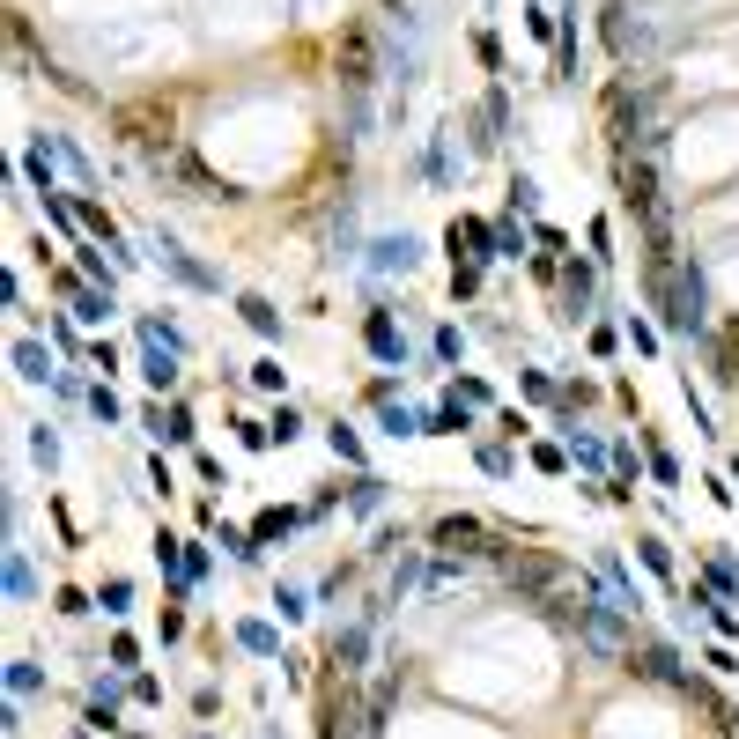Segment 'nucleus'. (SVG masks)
<instances>
[{"instance_id":"1","label":"nucleus","mask_w":739,"mask_h":739,"mask_svg":"<svg viewBox=\"0 0 739 739\" xmlns=\"http://www.w3.org/2000/svg\"><path fill=\"white\" fill-rule=\"evenodd\" d=\"M340 82H348V97H370V82H377V30L370 23L340 30Z\"/></svg>"},{"instance_id":"2","label":"nucleus","mask_w":739,"mask_h":739,"mask_svg":"<svg viewBox=\"0 0 739 739\" xmlns=\"http://www.w3.org/2000/svg\"><path fill=\"white\" fill-rule=\"evenodd\" d=\"M148 259H156V267H163L170 281H178V289H215V274H207L200 259L185 252L178 237H170V230H148Z\"/></svg>"},{"instance_id":"3","label":"nucleus","mask_w":739,"mask_h":739,"mask_svg":"<svg viewBox=\"0 0 739 739\" xmlns=\"http://www.w3.org/2000/svg\"><path fill=\"white\" fill-rule=\"evenodd\" d=\"M363 348H370L385 370H400V363H407V333H400V318H392V311H370V318H363Z\"/></svg>"},{"instance_id":"4","label":"nucleus","mask_w":739,"mask_h":739,"mask_svg":"<svg viewBox=\"0 0 739 739\" xmlns=\"http://www.w3.org/2000/svg\"><path fill=\"white\" fill-rule=\"evenodd\" d=\"M414 267H422V244H414L407 230L370 244V274H377V281H385V274H414Z\"/></svg>"},{"instance_id":"5","label":"nucleus","mask_w":739,"mask_h":739,"mask_svg":"<svg viewBox=\"0 0 739 739\" xmlns=\"http://www.w3.org/2000/svg\"><path fill=\"white\" fill-rule=\"evenodd\" d=\"M141 422H148V437H156V444H193V407H185L178 392H170V407H148Z\"/></svg>"},{"instance_id":"6","label":"nucleus","mask_w":739,"mask_h":739,"mask_svg":"<svg viewBox=\"0 0 739 739\" xmlns=\"http://www.w3.org/2000/svg\"><path fill=\"white\" fill-rule=\"evenodd\" d=\"M437 547H444V555H496V547H488V525H473V518H444Z\"/></svg>"},{"instance_id":"7","label":"nucleus","mask_w":739,"mask_h":739,"mask_svg":"<svg viewBox=\"0 0 739 739\" xmlns=\"http://www.w3.org/2000/svg\"><path fill=\"white\" fill-rule=\"evenodd\" d=\"M8 363H15V377H23V385H60V370H52V348H37V340H15Z\"/></svg>"},{"instance_id":"8","label":"nucleus","mask_w":739,"mask_h":739,"mask_svg":"<svg viewBox=\"0 0 739 739\" xmlns=\"http://www.w3.org/2000/svg\"><path fill=\"white\" fill-rule=\"evenodd\" d=\"M466 429H473V407L459 400V392H451L437 414H422V437H466Z\"/></svg>"},{"instance_id":"9","label":"nucleus","mask_w":739,"mask_h":739,"mask_svg":"<svg viewBox=\"0 0 739 739\" xmlns=\"http://www.w3.org/2000/svg\"><path fill=\"white\" fill-rule=\"evenodd\" d=\"M363 658H370V621H355V629L333 636V666L340 673H363Z\"/></svg>"},{"instance_id":"10","label":"nucleus","mask_w":739,"mask_h":739,"mask_svg":"<svg viewBox=\"0 0 739 739\" xmlns=\"http://www.w3.org/2000/svg\"><path fill=\"white\" fill-rule=\"evenodd\" d=\"M237 311H244V326H252L259 340H281V311H274L259 289H244V296H237Z\"/></svg>"},{"instance_id":"11","label":"nucleus","mask_w":739,"mask_h":739,"mask_svg":"<svg viewBox=\"0 0 739 739\" xmlns=\"http://www.w3.org/2000/svg\"><path fill=\"white\" fill-rule=\"evenodd\" d=\"M237 643H244L252 658H281V629H274V621H259V614L237 621Z\"/></svg>"},{"instance_id":"12","label":"nucleus","mask_w":739,"mask_h":739,"mask_svg":"<svg viewBox=\"0 0 739 739\" xmlns=\"http://www.w3.org/2000/svg\"><path fill=\"white\" fill-rule=\"evenodd\" d=\"M326 451H333V459H340V466H355V473H363V466H370V451H363V437H355V429H348V422H326Z\"/></svg>"},{"instance_id":"13","label":"nucleus","mask_w":739,"mask_h":739,"mask_svg":"<svg viewBox=\"0 0 739 739\" xmlns=\"http://www.w3.org/2000/svg\"><path fill=\"white\" fill-rule=\"evenodd\" d=\"M141 377L156 392H178V355H170V348H141Z\"/></svg>"},{"instance_id":"14","label":"nucleus","mask_w":739,"mask_h":739,"mask_svg":"<svg viewBox=\"0 0 739 739\" xmlns=\"http://www.w3.org/2000/svg\"><path fill=\"white\" fill-rule=\"evenodd\" d=\"M348 510H355V518H377V510H385V481H377V473H355Z\"/></svg>"},{"instance_id":"15","label":"nucleus","mask_w":739,"mask_h":739,"mask_svg":"<svg viewBox=\"0 0 739 739\" xmlns=\"http://www.w3.org/2000/svg\"><path fill=\"white\" fill-rule=\"evenodd\" d=\"M289 533H296V510H281V503L252 518V540H259V547H274V540H289Z\"/></svg>"},{"instance_id":"16","label":"nucleus","mask_w":739,"mask_h":739,"mask_svg":"<svg viewBox=\"0 0 739 739\" xmlns=\"http://www.w3.org/2000/svg\"><path fill=\"white\" fill-rule=\"evenodd\" d=\"M0 584H8V599H37V577H30L23 547H8V570H0Z\"/></svg>"},{"instance_id":"17","label":"nucleus","mask_w":739,"mask_h":739,"mask_svg":"<svg viewBox=\"0 0 739 739\" xmlns=\"http://www.w3.org/2000/svg\"><path fill=\"white\" fill-rule=\"evenodd\" d=\"M215 540L230 547V555L244 562V570H259V540H252V533H237V525H222V518H215Z\"/></svg>"},{"instance_id":"18","label":"nucleus","mask_w":739,"mask_h":739,"mask_svg":"<svg viewBox=\"0 0 739 739\" xmlns=\"http://www.w3.org/2000/svg\"><path fill=\"white\" fill-rule=\"evenodd\" d=\"M23 178L37 185V193H60V178H52V156H45V148H23Z\"/></svg>"},{"instance_id":"19","label":"nucleus","mask_w":739,"mask_h":739,"mask_svg":"<svg viewBox=\"0 0 739 739\" xmlns=\"http://www.w3.org/2000/svg\"><path fill=\"white\" fill-rule=\"evenodd\" d=\"M473 126H481L473 141H481V148H496V141H503V97H488L481 111H473Z\"/></svg>"},{"instance_id":"20","label":"nucleus","mask_w":739,"mask_h":739,"mask_svg":"<svg viewBox=\"0 0 739 739\" xmlns=\"http://www.w3.org/2000/svg\"><path fill=\"white\" fill-rule=\"evenodd\" d=\"M377 422H385V437H422V414H407L400 400H385V414H377Z\"/></svg>"},{"instance_id":"21","label":"nucleus","mask_w":739,"mask_h":739,"mask_svg":"<svg viewBox=\"0 0 739 739\" xmlns=\"http://www.w3.org/2000/svg\"><path fill=\"white\" fill-rule=\"evenodd\" d=\"M30 459L45 466V473L60 466V437H52V422H37V429H30Z\"/></svg>"},{"instance_id":"22","label":"nucleus","mask_w":739,"mask_h":739,"mask_svg":"<svg viewBox=\"0 0 739 739\" xmlns=\"http://www.w3.org/2000/svg\"><path fill=\"white\" fill-rule=\"evenodd\" d=\"M37 688H45V673H37L30 658H15V666H8V695L23 703V695H37Z\"/></svg>"},{"instance_id":"23","label":"nucleus","mask_w":739,"mask_h":739,"mask_svg":"<svg viewBox=\"0 0 739 739\" xmlns=\"http://www.w3.org/2000/svg\"><path fill=\"white\" fill-rule=\"evenodd\" d=\"M629 673H643V680H673V651H658V643H651V651H636Z\"/></svg>"},{"instance_id":"24","label":"nucleus","mask_w":739,"mask_h":739,"mask_svg":"<svg viewBox=\"0 0 739 739\" xmlns=\"http://www.w3.org/2000/svg\"><path fill=\"white\" fill-rule=\"evenodd\" d=\"M89 414H97V422L111 429V422H119L126 407H119V392H111V385H89Z\"/></svg>"},{"instance_id":"25","label":"nucleus","mask_w":739,"mask_h":739,"mask_svg":"<svg viewBox=\"0 0 739 739\" xmlns=\"http://www.w3.org/2000/svg\"><path fill=\"white\" fill-rule=\"evenodd\" d=\"M97 606H104V614H126V606H134V584H126V577H104Z\"/></svg>"},{"instance_id":"26","label":"nucleus","mask_w":739,"mask_h":739,"mask_svg":"<svg viewBox=\"0 0 739 739\" xmlns=\"http://www.w3.org/2000/svg\"><path fill=\"white\" fill-rule=\"evenodd\" d=\"M274 606H281V621H303V614H311V599H303V584H274Z\"/></svg>"},{"instance_id":"27","label":"nucleus","mask_w":739,"mask_h":739,"mask_svg":"<svg viewBox=\"0 0 739 739\" xmlns=\"http://www.w3.org/2000/svg\"><path fill=\"white\" fill-rule=\"evenodd\" d=\"M52 148H60V163L74 170V178H82V193H89V185H97V170H89V156H82V148H74L67 134H60V141H52Z\"/></svg>"},{"instance_id":"28","label":"nucleus","mask_w":739,"mask_h":739,"mask_svg":"<svg viewBox=\"0 0 739 739\" xmlns=\"http://www.w3.org/2000/svg\"><path fill=\"white\" fill-rule=\"evenodd\" d=\"M481 289V259H451V296H473Z\"/></svg>"},{"instance_id":"29","label":"nucleus","mask_w":739,"mask_h":739,"mask_svg":"<svg viewBox=\"0 0 739 739\" xmlns=\"http://www.w3.org/2000/svg\"><path fill=\"white\" fill-rule=\"evenodd\" d=\"M89 732H119V703H104V695H89V717H82Z\"/></svg>"},{"instance_id":"30","label":"nucleus","mask_w":739,"mask_h":739,"mask_svg":"<svg viewBox=\"0 0 739 739\" xmlns=\"http://www.w3.org/2000/svg\"><path fill=\"white\" fill-rule=\"evenodd\" d=\"M296 437H303V414L281 400V407H274V444H296Z\"/></svg>"},{"instance_id":"31","label":"nucleus","mask_w":739,"mask_h":739,"mask_svg":"<svg viewBox=\"0 0 739 739\" xmlns=\"http://www.w3.org/2000/svg\"><path fill=\"white\" fill-rule=\"evenodd\" d=\"M82 363L111 377V370H119V348H111V340H89V348H82Z\"/></svg>"},{"instance_id":"32","label":"nucleus","mask_w":739,"mask_h":739,"mask_svg":"<svg viewBox=\"0 0 739 739\" xmlns=\"http://www.w3.org/2000/svg\"><path fill=\"white\" fill-rule=\"evenodd\" d=\"M111 666L134 673V666H141V643H134V636H111Z\"/></svg>"},{"instance_id":"33","label":"nucleus","mask_w":739,"mask_h":739,"mask_svg":"<svg viewBox=\"0 0 739 739\" xmlns=\"http://www.w3.org/2000/svg\"><path fill=\"white\" fill-rule=\"evenodd\" d=\"M237 437H244V451H267L274 444V422H237Z\"/></svg>"},{"instance_id":"34","label":"nucleus","mask_w":739,"mask_h":739,"mask_svg":"<svg viewBox=\"0 0 739 739\" xmlns=\"http://www.w3.org/2000/svg\"><path fill=\"white\" fill-rule=\"evenodd\" d=\"M52 606H60V614H89V592H74V584H60V592H52Z\"/></svg>"},{"instance_id":"35","label":"nucleus","mask_w":739,"mask_h":739,"mask_svg":"<svg viewBox=\"0 0 739 739\" xmlns=\"http://www.w3.org/2000/svg\"><path fill=\"white\" fill-rule=\"evenodd\" d=\"M252 385L259 392H281V363H252Z\"/></svg>"},{"instance_id":"36","label":"nucleus","mask_w":739,"mask_h":739,"mask_svg":"<svg viewBox=\"0 0 739 739\" xmlns=\"http://www.w3.org/2000/svg\"><path fill=\"white\" fill-rule=\"evenodd\" d=\"M119 739H148V732H119Z\"/></svg>"},{"instance_id":"37","label":"nucleus","mask_w":739,"mask_h":739,"mask_svg":"<svg viewBox=\"0 0 739 739\" xmlns=\"http://www.w3.org/2000/svg\"><path fill=\"white\" fill-rule=\"evenodd\" d=\"M74 739H97V732H74Z\"/></svg>"}]
</instances>
